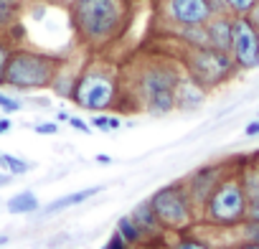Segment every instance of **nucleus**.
<instances>
[{
    "mask_svg": "<svg viewBox=\"0 0 259 249\" xmlns=\"http://www.w3.org/2000/svg\"><path fill=\"white\" fill-rule=\"evenodd\" d=\"M18 16H21V6L18 3L0 0V33H6L8 28H13L18 23Z\"/></svg>",
    "mask_w": 259,
    "mask_h": 249,
    "instance_id": "6ab92c4d",
    "label": "nucleus"
},
{
    "mask_svg": "<svg viewBox=\"0 0 259 249\" xmlns=\"http://www.w3.org/2000/svg\"><path fill=\"white\" fill-rule=\"evenodd\" d=\"M208 97V89H203L196 79H191L186 71L181 74L178 84H176V109L181 112H193L198 109Z\"/></svg>",
    "mask_w": 259,
    "mask_h": 249,
    "instance_id": "f8f14e48",
    "label": "nucleus"
},
{
    "mask_svg": "<svg viewBox=\"0 0 259 249\" xmlns=\"http://www.w3.org/2000/svg\"><path fill=\"white\" fill-rule=\"evenodd\" d=\"M259 3V0H224V8L229 16H249L254 11V6Z\"/></svg>",
    "mask_w": 259,
    "mask_h": 249,
    "instance_id": "5701e85b",
    "label": "nucleus"
},
{
    "mask_svg": "<svg viewBox=\"0 0 259 249\" xmlns=\"http://www.w3.org/2000/svg\"><path fill=\"white\" fill-rule=\"evenodd\" d=\"M231 241H254V244H259V221H251V219H246V221H241L236 229H234V239ZM229 241V244H231Z\"/></svg>",
    "mask_w": 259,
    "mask_h": 249,
    "instance_id": "412c9836",
    "label": "nucleus"
},
{
    "mask_svg": "<svg viewBox=\"0 0 259 249\" xmlns=\"http://www.w3.org/2000/svg\"><path fill=\"white\" fill-rule=\"evenodd\" d=\"M229 249H259V244H254V241H231Z\"/></svg>",
    "mask_w": 259,
    "mask_h": 249,
    "instance_id": "2f4dec72",
    "label": "nucleus"
},
{
    "mask_svg": "<svg viewBox=\"0 0 259 249\" xmlns=\"http://www.w3.org/2000/svg\"><path fill=\"white\" fill-rule=\"evenodd\" d=\"M69 124L74 130H81V133H89V124L84 122V119H79V117H69Z\"/></svg>",
    "mask_w": 259,
    "mask_h": 249,
    "instance_id": "c85d7f7f",
    "label": "nucleus"
},
{
    "mask_svg": "<svg viewBox=\"0 0 259 249\" xmlns=\"http://www.w3.org/2000/svg\"><path fill=\"white\" fill-rule=\"evenodd\" d=\"M246 18H249V21H251V23H254V28H256V31H259V3H256V6H254V11H251V13H249V16H246Z\"/></svg>",
    "mask_w": 259,
    "mask_h": 249,
    "instance_id": "473e14b6",
    "label": "nucleus"
},
{
    "mask_svg": "<svg viewBox=\"0 0 259 249\" xmlns=\"http://www.w3.org/2000/svg\"><path fill=\"white\" fill-rule=\"evenodd\" d=\"M61 3H66V6H74V3H76V0H61Z\"/></svg>",
    "mask_w": 259,
    "mask_h": 249,
    "instance_id": "ea45409f",
    "label": "nucleus"
},
{
    "mask_svg": "<svg viewBox=\"0 0 259 249\" xmlns=\"http://www.w3.org/2000/svg\"><path fill=\"white\" fill-rule=\"evenodd\" d=\"M183 69L170 59H153L135 69L130 76V99H135L138 109L148 114H168L176 109V84Z\"/></svg>",
    "mask_w": 259,
    "mask_h": 249,
    "instance_id": "f257e3e1",
    "label": "nucleus"
},
{
    "mask_svg": "<svg viewBox=\"0 0 259 249\" xmlns=\"http://www.w3.org/2000/svg\"><path fill=\"white\" fill-rule=\"evenodd\" d=\"M36 133H38V135H56L59 128H56L54 122H38V124H36Z\"/></svg>",
    "mask_w": 259,
    "mask_h": 249,
    "instance_id": "cd10ccee",
    "label": "nucleus"
},
{
    "mask_svg": "<svg viewBox=\"0 0 259 249\" xmlns=\"http://www.w3.org/2000/svg\"><path fill=\"white\" fill-rule=\"evenodd\" d=\"M178 38L183 41L186 49H203L208 46V36H206V26H188V28H176Z\"/></svg>",
    "mask_w": 259,
    "mask_h": 249,
    "instance_id": "f3484780",
    "label": "nucleus"
},
{
    "mask_svg": "<svg viewBox=\"0 0 259 249\" xmlns=\"http://www.w3.org/2000/svg\"><path fill=\"white\" fill-rule=\"evenodd\" d=\"M92 124L97 130H117L119 119L117 117H107V114H97V117H92Z\"/></svg>",
    "mask_w": 259,
    "mask_h": 249,
    "instance_id": "393cba45",
    "label": "nucleus"
},
{
    "mask_svg": "<svg viewBox=\"0 0 259 249\" xmlns=\"http://www.w3.org/2000/svg\"><path fill=\"white\" fill-rule=\"evenodd\" d=\"M211 246H213V244H211L206 236L193 234V229H191V231L173 234V239H168L163 249H211Z\"/></svg>",
    "mask_w": 259,
    "mask_h": 249,
    "instance_id": "2eb2a0df",
    "label": "nucleus"
},
{
    "mask_svg": "<svg viewBox=\"0 0 259 249\" xmlns=\"http://www.w3.org/2000/svg\"><path fill=\"white\" fill-rule=\"evenodd\" d=\"M0 109H3V112H18L21 109V102L0 92Z\"/></svg>",
    "mask_w": 259,
    "mask_h": 249,
    "instance_id": "a878e982",
    "label": "nucleus"
},
{
    "mask_svg": "<svg viewBox=\"0 0 259 249\" xmlns=\"http://www.w3.org/2000/svg\"><path fill=\"white\" fill-rule=\"evenodd\" d=\"M6 241H8V236H6V234H0V246H3Z\"/></svg>",
    "mask_w": 259,
    "mask_h": 249,
    "instance_id": "4c0bfd02",
    "label": "nucleus"
},
{
    "mask_svg": "<svg viewBox=\"0 0 259 249\" xmlns=\"http://www.w3.org/2000/svg\"><path fill=\"white\" fill-rule=\"evenodd\" d=\"M117 234L130 244V249H140V246L148 244V239L143 236V231L138 229V224L133 221V216H130V214L117 219Z\"/></svg>",
    "mask_w": 259,
    "mask_h": 249,
    "instance_id": "dca6fc26",
    "label": "nucleus"
},
{
    "mask_svg": "<svg viewBox=\"0 0 259 249\" xmlns=\"http://www.w3.org/2000/svg\"><path fill=\"white\" fill-rule=\"evenodd\" d=\"M0 171H6L11 176H21V173L31 171V163H26L16 155H8V153H0Z\"/></svg>",
    "mask_w": 259,
    "mask_h": 249,
    "instance_id": "4be33fe9",
    "label": "nucleus"
},
{
    "mask_svg": "<svg viewBox=\"0 0 259 249\" xmlns=\"http://www.w3.org/2000/svg\"><path fill=\"white\" fill-rule=\"evenodd\" d=\"M97 163H102V165H109V163H112V158H109V155H97Z\"/></svg>",
    "mask_w": 259,
    "mask_h": 249,
    "instance_id": "c9c22d12",
    "label": "nucleus"
},
{
    "mask_svg": "<svg viewBox=\"0 0 259 249\" xmlns=\"http://www.w3.org/2000/svg\"><path fill=\"white\" fill-rule=\"evenodd\" d=\"M13 181V176L11 173H6V171H0V188H3V186H8Z\"/></svg>",
    "mask_w": 259,
    "mask_h": 249,
    "instance_id": "72a5a7b5",
    "label": "nucleus"
},
{
    "mask_svg": "<svg viewBox=\"0 0 259 249\" xmlns=\"http://www.w3.org/2000/svg\"><path fill=\"white\" fill-rule=\"evenodd\" d=\"M163 16L176 28H188V26H206L216 16V8L213 0H165Z\"/></svg>",
    "mask_w": 259,
    "mask_h": 249,
    "instance_id": "1a4fd4ad",
    "label": "nucleus"
},
{
    "mask_svg": "<svg viewBox=\"0 0 259 249\" xmlns=\"http://www.w3.org/2000/svg\"><path fill=\"white\" fill-rule=\"evenodd\" d=\"M71 18L87 46H107L124 26V0H76L71 6Z\"/></svg>",
    "mask_w": 259,
    "mask_h": 249,
    "instance_id": "f03ea898",
    "label": "nucleus"
},
{
    "mask_svg": "<svg viewBox=\"0 0 259 249\" xmlns=\"http://www.w3.org/2000/svg\"><path fill=\"white\" fill-rule=\"evenodd\" d=\"M11 41L6 36H0V84H3V76H6V66H8V59H11Z\"/></svg>",
    "mask_w": 259,
    "mask_h": 249,
    "instance_id": "b1692460",
    "label": "nucleus"
},
{
    "mask_svg": "<svg viewBox=\"0 0 259 249\" xmlns=\"http://www.w3.org/2000/svg\"><path fill=\"white\" fill-rule=\"evenodd\" d=\"M246 219H251V221H259V198L249 203V214H246Z\"/></svg>",
    "mask_w": 259,
    "mask_h": 249,
    "instance_id": "7c9ffc66",
    "label": "nucleus"
},
{
    "mask_svg": "<svg viewBox=\"0 0 259 249\" xmlns=\"http://www.w3.org/2000/svg\"><path fill=\"white\" fill-rule=\"evenodd\" d=\"M99 191H102L99 186H92V188H84V191H74V193H69V196H61V198L51 201V203L44 209V214H56V211H64V209H71V206H79V203H84L87 198L97 196Z\"/></svg>",
    "mask_w": 259,
    "mask_h": 249,
    "instance_id": "4468645a",
    "label": "nucleus"
},
{
    "mask_svg": "<svg viewBox=\"0 0 259 249\" xmlns=\"http://www.w3.org/2000/svg\"><path fill=\"white\" fill-rule=\"evenodd\" d=\"M8 211L11 214H33L38 211V198L33 191H21L13 198H8Z\"/></svg>",
    "mask_w": 259,
    "mask_h": 249,
    "instance_id": "a211bd4d",
    "label": "nucleus"
},
{
    "mask_svg": "<svg viewBox=\"0 0 259 249\" xmlns=\"http://www.w3.org/2000/svg\"><path fill=\"white\" fill-rule=\"evenodd\" d=\"M8 130H11V119L0 117V135H3V133H8Z\"/></svg>",
    "mask_w": 259,
    "mask_h": 249,
    "instance_id": "f704fd0d",
    "label": "nucleus"
},
{
    "mask_svg": "<svg viewBox=\"0 0 259 249\" xmlns=\"http://www.w3.org/2000/svg\"><path fill=\"white\" fill-rule=\"evenodd\" d=\"M79 74V71H76ZM76 74H69L64 66H61V71L56 74V79H54V84H51V89L59 94V97H66V99H71V92H74V81H76Z\"/></svg>",
    "mask_w": 259,
    "mask_h": 249,
    "instance_id": "aec40b11",
    "label": "nucleus"
},
{
    "mask_svg": "<svg viewBox=\"0 0 259 249\" xmlns=\"http://www.w3.org/2000/svg\"><path fill=\"white\" fill-rule=\"evenodd\" d=\"M64 59L46 54V51H33V49H13L3 87L18 89V92H33V89H51L56 74L61 71Z\"/></svg>",
    "mask_w": 259,
    "mask_h": 249,
    "instance_id": "20e7f679",
    "label": "nucleus"
},
{
    "mask_svg": "<svg viewBox=\"0 0 259 249\" xmlns=\"http://www.w3.org/2000/svg\"><path fill=\"white\" fill-rule=\"evenodd\" d=\"M244 135H246V138H256V135H259V119H254V122L246 124V128H244Z\"/></svg>",
    "mask_w": 259,
    "mask_h": 249,
    "instance_id": "c756f323",
    "label": "nucleus"
},
{
    "mask_svg": "<svg viewBox=\"0 0 259 249\" xmlns=\"http://www.w3.org/2000/svg\"><path fill=\"white\" fill-rule=\"evenodd\" d=\"M8 3H18V6H23V3H26V0H8Z\"/></svg>",
    "mask_w": 259,
    "mask_h": 249,
    "instance_id": "58836bf2",
    "label": "nucleus"
},
{
    "mask_svg": "<svg viewBox=\"0 0 259 249\" xmlns=\"http://www.w3.org/2000/svg\"><path fill=\"white\" fill-rule=\"evenodd\" d=\"M231 23H234V16H213L206 23V36H208L211 49L231 54Z\"/></svg>",
    "mask_w": 259,
    "mask_h": 249,
    "instance_id": "ddd939ff",
    "label": "nucleus"
},
{
    "mask_svg": "<svg viewBox=\"0 0 259 249\" xmlns=\"http://www.w3.org/2000/svg\"><path fill=\"white\" fill-rule=\"evenodd\" d=\"M148 201L155 216L160 219V224L168 229V234H181V231H191L193 226H198V209L193 198L188 196L183 181L158 188Z\"/></svg>",
    "mask_w": 259,
    "mask_h": 249,
    "instance_id": "423d86ee",
    "label": "nucleus"
},
{
    "mask_svg": "<svg viewBox=\"0 0 259 249\" xmlns=\"http://www.w3.org/2000/svg\"><path fill=\"white\" fill-rule=\"evenodd\" d=\"M229 171H231V168H229V163H208V165L196 168L188 178H183L186 191H188V196L193 198V203H196L198 214H201L203 203L208 201V196L216 191V186L226 178V173H229Z\"/></svg>",
    "mask_w": 259,
    "mask_h": 249,
    "instance_id": "9d476101",
    "label": "nucleus"
},
{
    "mask_svg": "<svg viewBox=\"0 0 259 249\" xmlns=\"http://www.w3.org/2000/svg\"><path fill=\"white\" fill-rule=\"evenodd\" d=\"M104 249H130V244H127V241H124V239H122V236H119L117 231H114V234H112V236L107 239Z\"/></svg>",
    "mask_w": 259,
    "mask_h": 249,
    "instance_id": "bb28decb",
    "label": "nucleus"
},
{
    "mask_svg": "<svg viewBox=\"0 0 259 249\" xmlns=\"http://www.w3.org/2000/svg\"><path fill=\"white\" fill-rule=\"evenodd\" d=\"M231 59L239 71L259 69V31L246 16H236L231 23Z\"/></svg>",
    "mask_w": 259,
    "mask_h": 249,
    "instance_id": "6e6552de",
    "label": "nucleus"
},
{
    "mask_svg": "<svg viewBox=\"0 0 259 249\" xmlns=\"http://www.w3.org/2000/svg\"><path fill=\"white\" fill-rule=\"evenodd\" d=\"M211 249H229V246H226V244H213Z\"/></svg>",
    "mask_w": 259,
    "mask_h": 249,
    "instance_id": "e433bc0d",
    "label": "nucleus"
},
{
    "mask_svg": "<svg viewBox=\"0 0 259 249\" xmlns=\"http://www.w3.org/2000/svg\"><path fill=\"white\" fill-rule=\"evenodd\" d=\"M119 97H122V84H119V74L114 66L94 61L76 74L74 92H71V102L76 107L102 114V112L117 107Z\"/></svg>",
    "mask_w": 259,
    "mask_h": 249,
    "instance_id": "7ed1b4c3",
    "label": "nucleus"
},
{
    "mask_svg": "<svg viewBox=\"0 0 259 249\" xmlns=\"http://www.w3.org/2000/svg\"><path fill=\"white\" fill-rule=\"evenodd\" d=\"M246 214H249V198L241 188L236 171L231 168L226 178L216 186V191L208 196V201L203 203L198 214V224L211 226V229L234 231L241 221H246Z\"/></svg>",
    "mask_w": 259,
    "mask_h": 249,
    "instance_id": "39448f33",
    "label": "nucleus"
},
{
    "mask_svg": "<svg viewBox=\"0 0 259 249\" xmlns=\"http://www.w3.org/2000/svg\"><path fill=\"white\" fill-rule=\"evenodd\" d=\"M181 66L183 71L196 79L203 89H216L221 84H226L229 79H234V74L239 71L231 54L226 51H216L211 46L203 49H186L181 56Z\"/></svg>",
    "mask_w": 259,
    "mask_h": 249,
    "instance_id": "0eeeda50",
    "label": "nucleus"
},
{
    "mask_svg": "<svg viewBox=\"0 0 259 249\" xmlns=\"http://www.w3.org/2000/svg\"><path fill=\"white\" fill-rule=\"evenodd\" d=\"M130 216H133V221L138 224V229L143 231V236L148 239V244H145V249H153V246H158V249H163L165 246V241H168V229L160 224V219L155 216V211H153V206H150V201H143V203H138L133 211H130Z\"/></svg>",
    "mask_w": 259,
    "mask_h": 249,
    "instance_id": "9b49d317",
    "label": "nucleus"
}]
</instances>
